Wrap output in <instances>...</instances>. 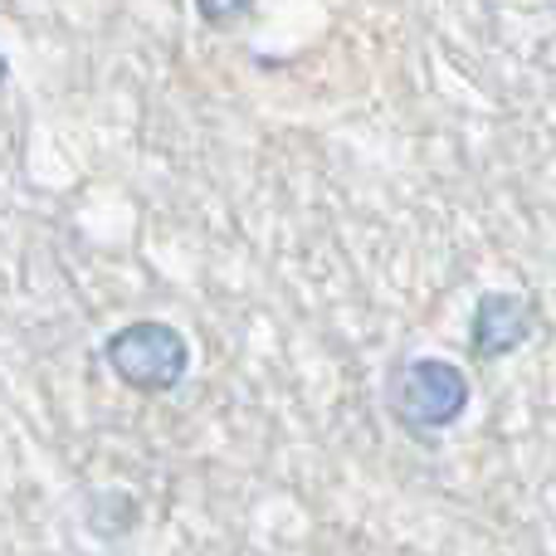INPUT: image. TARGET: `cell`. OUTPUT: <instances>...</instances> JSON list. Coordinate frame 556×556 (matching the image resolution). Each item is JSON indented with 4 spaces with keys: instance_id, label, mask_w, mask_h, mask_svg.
Masks as SVG:
<instances>
[{
    "instance_id": "2",
    "label": "cell",
    "mask_w": 556,
    "mask_h": 556,
    "mask_svg": "<svg viewBox=\"0 0 556 556\" xmlns=\"http://www.w3.org/2000/svg\"><path fill=\"white\" fill-rule=\"evenodd\" d=\"M103 362L127 391L172 395L191 371V342L181 327L162 323V317H137L103 337Z\"/></svg>"
},
{
    "instance_id": "3",
    "label": "cell",
    "mask_w": 556,
    "mask_h": 556,
    "mask_svg": "<svg viewBox=\"0 0 556 556\" xmlns=\"http://www.w3.org/2000/svg\"><path fill=\"white\" fill-rule=\"evenodd\" d=\"M538 332V307L532 298L522 293H483L473 303V317H469V352L479 362H498V356H513L518 346H528V337Z\"/></svg>"
},
{
    "instance_id": "4",
    "label": "cell",
    "mask_w": 556,
    "mask_h": 556,
    "mask_svg": "<svg viewBox=\"0 0 556 556\" xmlns=\"http://www.w3.org/2000/svg\"><path fill=\"white\" fill-rule=\"evenodd\" d=\"M201 15L205 20H235V15H244V5H201Z\"/></svg>"
},
{
    "instance_id": "1",
    "label": "cell",
    "mask_w": 556,
    "mask_h": 556,
    "mask_svg": "<svg viewBox=\"0 0 556 556\" xmlns=\"http://www.w3.org/2000/svg\"><path fill=\"white\" fill-rule=\"evenodd\" d=\"M469 376L464 366L444 362V356H405L386 376V410L405 434L425 440V434H444L450 425L464 420L469 410Z\"/></svg>"
}]
</instances>
